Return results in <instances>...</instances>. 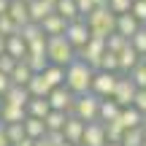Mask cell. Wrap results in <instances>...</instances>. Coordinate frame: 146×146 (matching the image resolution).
<instances>
[{
  "label": "cell",
  "instance_id": "37",
  "mask_svg": "<svg viewBox=\"0 0 146 146\" xmlns=\"http://www.w3.org/2000/svg\"><path fill=\"white\" fill-rule=\"evenodd\" d=\"M16 33H19V27L14 25V19H11L8 14H3V16H0V35L11 38V35H16Z\"/></svg>",
  "mask_w": 146,
  "mask_h": 146
},
{
  "label": "cell",
  "instance_id": "43",
  "mask_svg": "<svg viewBox=\"0 0 146 146\" xmlns=\"http://www.w3.org/2000/svg\"><path fill=\"white\" fill-rule=\"evenodd\" d=\"M133 108L141 111V114L146 116V89H138L135 92V100H133Z\"/></svg>",
  "mask_w": 146,
  "mask_h": 146
},
{
  "label": "cell",
  "instance_id": "11",
  "mask_svg": "<svg viewBox=\"0 0 146 146\" xmlns=\"http://www.w3.org/2000/svg\"><path fill=\"white\" fill-rule=\"evenodd\" d=\"M62 138H65V143H70V146H81L84 122L76 119V116H68V122H65V127H62Z\"/></svg>",
  "mask_w": 146,
  "mask_h": 146
},
{
  "label": "cell",
  "instance_id": "38",
  "mask_svg": "<svg viewBox=\"0 0 146 146\" xmlns=\"http://www.w3.org/2000/svg\"><path fill=\"white\" fill-rule=\"evenodd\" d=\"M3 127H5V135H8L11 146H16L22 138H25V127H22V125H3Z\"/></svg>",
  "mask_w": 146,
  "mask_h": 146
},
{
  "label": "cell",
  "instance_id": "5",
  "mask_svg": "<svg viewBox=\"0 0 146 146\" xmlns=\"http://www.w3.org/2000/svg\"><path fill=\"white\" fill-rule=\"evenodd\" d=\"M89 27H87V22L84 19H76V22H68V27H65V41L70 43V49L73 52H81L84 46L89 43Z\"/></svg>",
  "mask_w": 146,
  "mask_h": 146
},
{
  "label": "cell",
  "instance_id": "54",
  "mask_svg": "<svg viewBox=\"0 0 146 146\" xmlns=\"http://www.w3.org/2000/svg\"><path fill=\"white\" fill-rule=\"evenodd\" d=\"M46 3H57V0H46Z\"/></svg>",
  "mask_w": 146,
  "mask_h": 146
},
{
  "label": "cell",
  "instance_id": "9",
  "mask_svg": "<svg viewBox=\"0 0 146 146\" xmlns=\"http://www.w3.org/2000/svg\"><path fill=\"white\" fill-rule=\"evenodd\" d=\"M135 84L130 81V76H119V81H116V89H114V103L119 106V108H130L133 100H135Z\"/></svg>",
  "mask_w": 146,
  "mask_h": 146
},
{
  "label": "cell",
  "instance_id": "35",
  "mask_svg": "<svg viewBox=\"0 0 146 146\" xmlns=\"http://www.w3.org/2000/svg\"><path fill=\"white\" fill-rule=\"evenodd\" d=\"M127 43H130L127 38H122V35H116V33H114V35H108V38H106V52H111V54H119L122 49L127 46Z\"/></svg>",
  "mask_w": 146,
  "mask_h": 146
},
{
  "label": "cell",
  "instance_id": "27",
  "mask_svg": "<svg viewBox=\"0 0 146 146\" xmlns=\"http://www.w3.org/2000/svg\"><path fill=\"white\" fill-rule=\"evenodd\" d=\"M11 84H14V87H27V84H30V78H33V73H30V68H27L25 62H16V68L11 70Z\"/></svg>",
  "mask_w": 146,
  "mask_h": 146
},
{
  "label": "cell",
  "instance_id": "51",
  "mask_svg": "<svg viewBox=\"0 0 146 146\" xmlns=\"http://www.w3.org/2000/svg\"><path fill=\"white\" fill-rule=\"evenodd\" d=\"M143 146H146V127H143Z\"/></svg>",
  "mask_w": 146,
  "mask_h": 146
},
{
  "label": "cell",
  "instance_id": "10",
  "mask_svg": "<svg viewBox=\"0 0 146 146\" xmlns=\"http://www.w3.org/2000/svg\"><path fill=\"white\" fill-rule=\"evenodd\" d=\"M106 127L100 122H89L84 125V138H81V146H106Z\"/></svg>",
  "mask_w": 146,
  "mask_h": 146
},
{
  "label": "cell",
  "instance_id": "53",
  "mask_svg": "<svg viewBox=\"0 0 146 146\" xmlns=\"http://www.w3.org/2000/svg\"><path fill=\"white\" fill-rule=\"evenodd\" d=\"M141 62H143V65H146V54H143V57H141Z\"/></svg>",
  "mask_w": 146,
  "mask_h": 146
},
{
  "label": "cell",
  "instance_id": "15",
  "mask_svg": "<svg viewBox=\"0 0 146 146\" xmlns=\"http://www.w3.org/2000/svg\"><path fill=\"white\" fill-rule=\"evenodd\" d=\"M27 119V111L19 108V106H8V103H0V122L3 125H22Z\"/></svg>",
  "mask_w": 146,
  "mask_h": 146
},
{
  "label": "cell",
  "instance_id": "57",
  "mask_svg": "<svg viewBox=\"0 0 146 146\" xmlns=\"http://www.w3.org/2000/svg\"><path fill=\"white\" fill-rule=\"evenodd\" d=\"M25 3H30V0H25Z\"/></svg>",
  "mask_w": 146,
  "mask_h": 146
},
{
  "label": "cell",
  "instance_id": "34",
  "mask_svg": "<svg viewBox=\"0 0 146 146\" xmlns=\"http://www.w3.org/2000/svg\"><path fill=\"white\" fill-rule=\"evenodd\" d=\"M122 146H143V127H135V130H125Z\"/></svg>",
  "mask_w": 146,
  "mask_h": 146
},
{
  "label": "cell",
  "instance_id": "26",
  "mask_svg": "<svg viewBox=\"0 0 146 146\" xmlns=\"http://www.w3.org/2000/svg\"><path fill=\"white\" fill-rule=\"evenodd\" d=\"M43 78H46V84L52 89H57V87H65V68H57V65H49L46 70L41 73Z\"/></svg>",
  "mask_w": 146,
  "mask_h": 146
},
{
  "label": "cell",
  "instance_id": "8",
  "mask_svg": "<svg viewBox=\"0 0 146 146\" xmlns=\"http://www.w3.org/2000/svg\"><path fill=\"white\" fill-rule=\"evenodd\" d=\"M46 100H49V106H52V111H60V114H68L70 116L73 103H76V95H73L70 89H65V87H57V89L49 92Z\"/></svg>",
  "mask_w": 146,
  "mask_h": 146
},
{
  "label": "cell",
  "instance_id": "28",
  "mask_svg": "<svg viewBox=\"0 0 146 146\" xmlns=\"http://www.w3.org/2000/svg\"><path fill=\"white\" fill-rule=\"evenodd\" d=\"M22 62H25L27 68H30V73H33V76H38V73H43V70L49 68L46 54H27V57L22 60Z\"/></svg>",
  "mask_w": 146,
  "mask_h": 146
},
{
  "label": "cell",
  "instance_id": "42",
  "mask_svg": "<svg viewBox=\"0 0 146 146\" xmlns=\"http://www.w3.org/2000/svg\"><path fill=\"white\" fill-rule=\"evenodd\" d=\"M95 8H98V5H95V0H76V11H78V16H81V19H87Z\"/></svg>",
  "mask_w": 146,
  "mask_h": 146
},
{
  "label": "cell",
  "instance_id": "3",
  "mask_svg": "<svg viewBox=\"0 0 146 146\" xmlns=\"http://www.w3.org/2000/svg\"><path fill=\"white\" fill-rule=\"evenodd\" d=\"M46 60H49V65L68 68L73 60H76V52L65 41V35H54V38H46Z\"/></svg>",
  "mask_w": 146,
  "mask_h": 146
},
{
  "label": "cell",
  "instance_id": "56",
  "mask_svg": "<svg viewBox=\"0 0 146 146\" xmlns=\"http://www.w3.org/2000/svg\"><path fill=\"white\" fill-rule=\"evenodd\" d=\"M143 127H146V116H143Z\"/></svg>",
  "mask_w": 146,
  "mask_h": 146
},
{
  "label": "cell",
  "instance_id": "22",
  "mask_svg": "<svg viewBox=\"0 0 146 146\" xmlns=\"http://www.w3.org/2000/svg\"><path fill=\"white\" fill-rule=\"evenodd\" d=\"M27 116H33V119H46L49 111H52V106H49L46 98H30V103H27Z\"/></svg>",
  "mask_w": 146,
  "mask_h": 146
},
{
  "label": "cell",
  "instance_id": "36",
  "mask_svg": "<svg viewBox=\"0 0 146 146\" xmlns=\"http://www.w3.org/2000/svg\"><path fill=\"white\" fill-rule=\"evenodd\" d=\"M130 14L135 16V22H138L141 27H146V0H133Z\"/></svg>",
  "mask_w": 146,
  "mask_h": 146
},
{
  "label": "cell",
  "instance_id": "32",
  "mask_svg": "<svg viewBox=\"0 0 146 146\" xmlns=\"http://www.w3.org/2000/svg\"><path fill=\"white\" fill-rule=\"evenodd\" d=\"M127 76H130V81L135 84V89H146V65L143 62H138Z\"/></svg>",
  "mask_w": 146,
  "mask_h": 146
},
{
  "label": "cell",
  "instance_id": "48",
  "mask_svg": "<svg viewBox=\"0 0 146 146\" xmlns=\"http://www.w3.org/2000/svg\"><path fill=\"white\" fill-rule=\"evenodd\" d=\"M16 146H35V141H33V138H27V135H25V138H22V141L16 143Z\"/></svg>",
  "mask_w": 146,
  "mask_h": 146
},
{
  "label": "cell",
  "instance_id": "20",
  "mask_svg": "<svg viewBox=\"0 0 146 146\" xmlns=\"http://www.w3.org/2000/svg\"><path fill=\"white\" fill-rule=\"evenodd\" d=\"M119 106H116L114 103V100H100V111H98V122H100V125H111V122H116V119H119Z\"/></svg>",
  "mask_w": 146,
  "mask_h": 146
},
{
  "label": "cell",
  "instance_id": "31",
  "mask_svg": "<svg viewBox=\"0 0 146 146\" xmlns=\"http://www.w3.org/2000/svg\"><path fill=\"white\" fill-rule=\"evenodd\" d=\"M103 127H106V141H108V143H122L125 130H122L119 122H111V125H103Z\"/></svg>",
  "mask_w": 146,
  "mask_h": 146
},
{
  "label": "cell",
  "instance_id": "7",
  "mask_svg": "<svg viewBox=\"0 0 146 146\" xmlns=\"http://www.w3.org/2000/svg\"><path fill=\"white\" fill-rule=\"evenodd\" d=\"M106 54V41H100V38H89V43L81 49V52H76V60H81V62H87L89 68L98 73L100 68V60H103Z\"/></svg>",
  "mask_w": 146,
  "mask_h": 146
},
{
  "label": "cell",
  "instance_id": "14",
  "mask_svg": "<svg viewBox=\"0 0 146 146\" xmlns=\"http://www.w3.org/2000/svg\"><path fill=\"white\" fill-rule=\"evenodd\" d=\"M116 57H119V76H127V73H130V70L135 68L138 62H141V54H138L135 49L130 46V43H127V46L122 49V52L116 54Z\"/></svg>",
  "mask_w": 146,
  "mask_h": 146
},
{
  "label": "cell",
  "instance_id": "45",
  "mask_svg": "<svg viewBox=\"0 0 146 146\" xmlns=\"http://www.w3.org/2000/svg\"><path fill=\"white\" fill-rule=\"evenodd\" d=\"M14 68H16V60L8 57V54H3V57H0V73L11 76V70H14Z\"/></svg>",
  "mask_w": 146,
  "mask_h": 146
},
{
  "label": "cell",
  "instance_id": "24",
  "mask_svg": "<svg viewBox=\"0 0 146 146\" xmlns=\"http://www.w3.org/2000/svg\"><path fill=\"white\" fill-rule=\"evenodd\" d=\"M22 127H25V135L33 138V141H38V138L46 135V125H43V119H33V116H27V119L22 122Z\"/></svg>",
  "mask_w": 146,
  "mask_h": 146
},
{
  "label": "cell",
  "instance_id": "1",
  "mask_svg": "<svg viewBox=\"0 0 146 146\" xmlns=\"http://www.w3.org/2000/svg\"><path fill=\"white\" fill-rule=\"evenodd\" d=\"M92 78H95V70L87 62L73 60L68 68H65V89H70L76 98H81V95H87L92 89Z\"/></svg>",
  "mask_w": 146,
  "mask_h": 146
},
{
  "label": "cell",
  "instance_id": "19",
  "mask_svg": "<svg viewBox=\"0 0 146 146\" xmlns=\"http://www.w3.org/2000/svg\"><path fill=\"white\" fill-rule=\"evenodd\" d=\"M5 54H8V57H14L16 62H22V60L27 57V43L19 38V33H16V35H11V38H5Z\"/></svg>",
  "mask_w": 146,
  "mask_h": 146
},
{
  "label": "cell",
  "instance_id": "29",
  "mask_svg": "<svg viewBox=\"0 0 146 146\" xmlns=\"http://www.w3.org/2000/svg\"><path fill=\"white\" fill-rule=\"evenodd\" d=\"M65 122H68V114H60V111H49V116L43 119V125H46V133H62Z\"/></svg>",
  "mask_w": 146,
  "mask_h": 146
},
{
  "label": "cell",
  "instance_id": "50",
  "mask_svg": "<svg viewBox=\"0 0 146 146\" xmlns=\"http://www.w3.org/2000/svg\"><path fill=\"white\" fill-rule=\"evenodd\" d=\"M3 54H5V38L0 35V57H3Z\"/></svg>",
  "mask_w": 146,
  "mask_h": 146
},
{
  "label": "cell",
  "instance_id": "52",
  "mask_svg": "<svg viewBox=\"0 0 146 146\" xmlns=\"http://www.w3.org/2000/svg\"><path fill=\"white\" fill-rule=\"evenodd\" d=\"M106 146H122V143H106Z\"/></svg>",
  "mask_w": 146,
  "mask_h": 146
},
{
  "label": "cell",
  "instance_id": "49",
  "mask_svg": "<svg viewBox=\"0 0 146 146\" xmlns=\"http://www.w3.org/2000/svg\"><path fill=\"white\" fill-rule=\"evenodd\" d=\"M8 3H11V0H0V16L8 14Z\"/></svg>",
  "mask_w": 146,
  "mask_h": 146
},
{
  "label": "cell",
  "instance_id": "55",
  "mask_svg": "<svg viewBox=\"0 0 146 146\" xmlns=\"http://www.w3.org/2000/svg\"><path fill=\"white\" fill-rule=\"evenodd\" d=\"M60 146H70V143H60Z\"/></svg>",
  "mask_w": 146,
  "mask_h": 146
},
{
  "label": "cell",
  "instance_id": "2",
  "mask_svg": "<svg viewBox=\"0 0 146 146\" xmlns=\"http://www.w3.org/2000/svg\"><path fill=\"white\" fill-rule=\"evenodd\" d=\"M84 22H87V27H89V35L100 38V41H106L108 35L116 33V16L111 14L108 8H95Z\"/></svg>",
  "mask_w": 146,
  "mask_h": 146
},
{
  "label": "cell",
  "instance_id": "33",
  "mask_svg": "<svg viewBox=\"0 0 146 146\" xmlns=\"http://www.w3.org/2000/svg\"><path fill=\"white\" fill-rule=\"evenodd\" d=\"M98 70H103V73H119V57L111 54V52H106L103 60H100V68Z\"/></svg>",
  "mask_w": 146,
  "mask_h": 146
},
{
  "label": "cell",
  "instance_id": "13",
  "mask_svg": "<svg viewBox=\"0 0 146 146\" xmlns=\"http://www.w3.org/2000/svg\"><path fill=\"white\" fill-rule=\"evenodd\" d=\"M27 11H30V22L41 25L46 16L54 14V3H46V0H30V3H27Z\"/></svg>",
  "mask_w": 146,
  "mask_h": 146
},
{
  "label": "cell",
  "instance_id": "17",
  "mask_svg": "<svg viewBox=\"0 0 146 146\" xmlns=\"http://www.w3.org/2000/svg\"><path fill=\"white\" fill-rule=\"evenodd\" d=\"M0 103H8V106H19V108H27V103H30V92H27V87H14L11 84V89L3 95V100Z\"/></svg>",
  "mask_w": 146,
  "mask_h": 146
},
{
  "label": "cell",
  "instance_id": "46",
  "mask_svg": "<svg viewBox=\"0 0 146 146\" xmlns=\"http://www.w3.org/2000/svg\"><path fill=\"white\" fill-rule=\"evenodd\" d=\"M8 89H11V78L5 76V73H0V98H3Z\"/></svg>",
  "mask_w": 146,
  "mask_h": 146
},
{
  "label": "cell",
  "instance_id": "39",
  "mask_svg": "<svg viewBox=\"0 0 146 146\" xmlns=\"http://www.w3.org/2000/svg\"><path fill=\"white\" fill-rule=\"evenodd\" d=\"M130 46H133V49H135V52H138V54H141V57H143V54H146V27H141V30H138V33H135V35H133V38H130Z\"/></svg>",
  "mask_w": 146,
  "mask_h": 146
},
{
  "label": "cell",
  "instance_id": "58",
  "mask_svg": "<svg viewBox=\"0 0 146 146\" xmlns=\"http://www.w3.org/2000/svg\"><path fill=\"white\" fill-rule=\"evenodd\" d=\"M0 125H3V122H0Z\"/></svg>",
  "mask_w": 146,
  "mask_h": 146
},
{
  "label": "cell",
  "instance_id": "44",
  "mask_svg": "<svg viewBox=\"0 0 146 146\" xmlns=\"http://www.w3.org/2000/svg\"><path fill=\"white\" fill-rule=\"evenodd\" d=\"M27 54H46V38H38V41L27 43Z\"/></svg>",
  "mask_w": 146,
  "mask_h": 146
},
{
  "label": "cell",
  "instance_id": "25",
  "mask_svg": "<svg viewBox=\"0 0 146 146\" xmlns=\"http://www.w3.org/2000/svg\"><path fill=\"white\" fill-rule=\"evenodd\" d=\"M27 92H30V98H49L52 87H49L46 78L38 73V76H33V78H30V84H27Z\"/></svg>",
  "mask_w": 146,
  "mask_h": 146
},
{
  "label": "cell",
  "instance_id": "18",
  "mask_svg": "<svg viewBox=\"0 0 146 146\" xmlns=\"http://www.w3.org/2000/svg\"><path fill=\"white\" fill-rule=\"evenodd\" d=\"M116 122L122 125V130H135V127H143V114L130 106V108H122L119 111V119H116Z\"/></svg>",
  "mask_w": 146,
  "mask_h": 146
},
{
  "label": "cell",
  "instance_id": "6",
  "mask_svg": "<svg viewBox=\"0 0 146 146\" xmlns=\"http://www.w3.org/2000/svg\"><path fill=\"white\" fill-rule=\"evenodd\" d=\"M116 81H119V73H103V70H98L95 78H92V89H89V92H92L95 98H100V100H108V98H114Z\"/></svg>",
  "mask_w": 146,
  "mask_h": 146
},
{
  "label": "cell",
  "instance_id": "12",
  "mask_svg": "<svg viewBox=\"0 0 146 146\" xmlns=\"http://www.w3.org/2000/svg\"><path fill=\"white\" fill-rule=\"evenodd\" d=\"M65 27H68V22H65L62 16H57V14H52V16H46V19L41 22V33H43V38H54V35H65Z\"/></svg>",
  "mask_w": 146,
  "mask_h": 146
},
{
  "label": "cell",
  "instance_id": "23",
  "mask_svg": "<svg viewBox=\"0 0 146 146\" xmlns=\"http://www.w3.org/2000/svg\"><path fill=\"white\" fill-rule=\"evenodd\" d=\"M54 14L62 16L65 22L81 19V16H78V11H76V0H57V3H54Z\"/></svg>",
  "mask_w": 146,
  "mask_h": 146
},
{
  "label": "cell",
  "instance_id": "4",
  "mask_svg": "<svg viewBox=\"0 0 146 146\" xmlns=\"http://www.w3.org/2000/svg\"><path fill=\"white\" fill-rule=\"evenodd\" d=\"M98 111H100V98H95L92 92H87V95H81V98H76L70 116H76L84 125H89V122H98Z\"/></svg>",
  "mask_w": 146,
  "mask_h": 146
},
{
  "label": "cell",
  "instance_id": "16",
  "mask_svg": "<svg viewBox=\"0 0 146 146\" xmlns=\"http://www.w3.org/2000/svg\"><path fill=\"white\" fill-rule=\"evenodd\" d=\"M138 30H141V25L135 22V16H133V14L116 16V35H122V38H127V41H130Z\"/></svg>",
  "mask_w": 146,
  "mask_h": 146
},
{
  "label": "cell",
  "instance_id": "47",
  "mask_svg": "<svg viewBox=\"0 0 146 146\" xmlns=\"http://www.w3.org/2000/svg\"><path fill=\"white\" fill-rule=\"evenodd\" d=\"M0 146H11L8 143V135H5V127L0 125Z\"/></svg>",
  "mask_w": 146,
  "mask_h": 146
},
{
  "label": "cell",
  "instance_id": "30",
  "mask_svg": "<svg viewBox=\"0 0 146 146\" xmlns=\"http://www.w3.org/2000/svg\"><path fill=\"white\" fill-rule=\"evenodd\" d=\"M19 38H22L25 43H33V41H38V38H43L41 25H35V22H27V25H22V27H19Z\"/></svg>",
  "mask_w": 146,
  "mask_h": 146
},
{
  "label": "cell",
  "instance_id": "40",
  "mask_svg": "<svg viewBox=\"0 0 146 146\" xmlns=\"http://www.w3.org/2000/svg\"><path fill=\"white\" fill-rule=\"evenodd\" d=\"M130 5H133V0H108V11H111L114 16L130 14Z\"/></svg>",
  "mask_w": 146,
  "mask_h": 146
},
{
  "label": "cell",
  "instance_id": "41",
  "mask_svg": "<svg viewBox=\"0 0 146 146\" xmlns=\"http://www.w3.org/2000/svg\"><path fill=\"white\" fill-rule=\"evenodd\" d=\"M60 143H65L62 133H46L43 138H38V141H35V146H60Z\"/></svg>",
  "mask_w": 146,
  "mask_h": 146
},
{
  "label": "cell",
  "instance_id": "21",
  "mask_svg": "<svg viewBox=\"0 0 146 146\" xmlns=\"http://www.w3.org/2000/svg\"><path fill=\"white\" fill-rule=\"evenodd\" d=\"M8 16L14 19V25H16V27L27 25V22H30V11H27V3H25V0H11V3H8Z\"/></svg>",
  "mask_w": 146,
  "mask_h": 146
}]
</instances>
